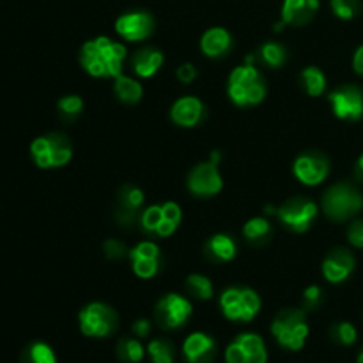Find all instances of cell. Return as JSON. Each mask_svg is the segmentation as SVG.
Returning <instances> with one entry per match:
<instances>
[{"instance_id": "f546056e", "label": "cell", "mask_w": 363, "mask_h": 363, "mask_svg": "<svg viewBox=\"0 0 363 363\" xmlns=\"http://www.w3.org/2000/svg\"><path fill=\"white\" fill-rule=\"evenodd\" d=\"M255 57H257L262 64L272 67V69H279V67H282L284 64H286L287 50L286 46L280 45V43L269 41V43H264V45L259 48L257 55Z\"/></svg>"}, {"instance_id": "30bf717a", "label": "cell", "mask_w": 363, "mask_h": 363, "mask_svg": "<svg viewBox=\"0 0 363 363\" xmlns=\"http://www.w3.org/2000/svg\"><path fill=\"white\" fill-rule=\"evenodd\" d=\"M218 162L220 152L215 151L208 162L199 163L190 170L186 179L190 194H194L195 197H213V195H218L222 191L223 181L220 176Z\"/></svg>"}, {"instance_id": "8992f818", "label": "cell", "mask_w": 363, "mask_h": 363, "mask_svg": "<svg viewBox=\"0 0 363 363\" xmlns=\"http://www.w3.org/2000/svg\"><path fill=\"white\" fill-rule=\"evenodd\" d=\"M78 326L85 337L91 339H106L119 328V315L110 305L94 301L85 305L78 314Z\"/></svg>"}, {"instance_id": "f35d334b", "label": "cell", "mask_w": 363, "mask_h": 363, "mask_svg": "<svg viewBox=\"0 0 363 363\" xmlns=\"http://www.w3.org/2000/svg\"><path fill=\"white\" fill-rule=\"evenodd\" d=\"M176 77L181 84H191V82L197 78V69H195L194 64H190V62L181 64L176 71Z\"/></svg>"}, {"instance_id": "603a6c76", "label": "cell", "mask_w": 363, "mask_h": 363, "mask_svg": "<svg viewBox=\"0 0 363 363\" xmlns=\"http://www.w3.org/2000/svg\"><path fill=\"white\" fill-rule=\"evenodd\" d=\"M163 62H165V57H163V53L158 48L145 46V48L138 50L135 53L133 59H131V67H133L137 77L151 78L158 73Z\"/></svg>"}, {"instance_id": "d590c367", "label": "cell", "mask_w": 363, "mask_h": 363, "mask_svg": "<svg viewBox=\"0 0 363 363\" xmlns=\"http://www.w3.org/2000/svg\"><path fill=\"white\" fill-rule=\"evenodd\" d=\"M323 291L319 286H308L303 291V307L305 311H318L323 303Z\"/></svg>"}, {"instance_id": "ab89813d", "label": "cell", "mask_w": 363, "mask_h": 363, "mask_svg": "<svg viewBox=\"0 0 363 363\" xmlns=\"http://www.w3.org/2000/svg\"><path fill=\"white\" fill-rule=\"evenodd\" d=\"M131 330H133V335L137 339H145L151 333V321L149 319H137L133 326H131Z\"/></svg>"}, {"instance_id": "44dd1931", "label": "cell", "mask_w": 363, "mask_h": 363, "mask_svg": "<svg viewBox=\"0 0 363 363\" xmlns=\"http://www.w3.org/2000/svg\"><path fill=\"white\" fill-rule=\"evenodd\" d=\"M319 0H284L282 21L293 27H303L318 14Z\"/></svg>"}, {"instance_id": "7c38bea8", "label": "cell", "mask_w": 363, "mask_h": 363, "mask_svg": "<svg viewBox=\"0 0 363 363\" xmlns=\"http://www.w3.org/2000/svg\"><path fill=\"white\" fill-rule=\"evenodd\" d=\"M225 363H268V350L257 333H240L225 350Z\"/></svg>"}, {"instance_id": "4fadbf2b", "label": "cell", "mask_w": 363, "mask_h": 363, "mask_svg": "<svg viewBox=\"0 0 363 363\" xmlns=\"http://www.w3.org/2000/svg\"><path fill=\"white\" fill-rule=\"evenodd\" d=\"M330 167V158L325 152L307 151L294 160L293 174L305 186H318L328 177Z\"/></svg>"}, {"instance_id": "60d3db41", "label": "cell", "mask_w": 363, "mask_h": 363, "mask_svg": "<svg viewBox=\"0 0 363 363\" xmlns=\"http://www.w3.org/2000/svg\"><path fill=\"white\" fill-rule=\"evenodd\" d=\"M353 69H354V73L360 74V77H363V45L358 46L357 52H354V55H353Z\"/></svg>"}, {"instance_id": "9a60e30c", "label": "cell", "mask_w": 363, "mask_h": 363, "mask_svg": "<svg viewBox=\"0 0 363 363\" xmlns=\"http://www.w3.org/2000/svg\"><path fill=\"white\" fill-rule=\"evenodd\" d=\"M142 206H144V191L133 184H124L117 195L116 220L124 229H131L137 222H140Z\"/></svg>"}, {"instance_id": "d6986e66", "label": "cell", "mask_w": 363, "mask_h": 363, "mask_svg": "<svg viewBox=\"0 0 363 363\" xmlns=\"http://www.w3.org/2000/svg\"><path fill=\"white\" fill-rule=\"evenodd\" d=\"M135 275L140 279H152L160 272V248L152 241H142L130 252Z\"/></svg>"}, {"instance_id": "1f68e13d", "label": "cell", "mask_w": 363, "mask_h": 363, "mask_svg": "<svg viewBox=\"0 0 363 363\" xmlns=\"http://www.w3.org/2000/svg\"><path fill=\"white\" fill-rule=\"evenodd\" d=\"M186 289L191 296H195L197 300H211L213 298V284L208 277L199 275V273H194L186 279Z\"/></svg>"}, {"instance_id": "484cf974", "label": "cell", "mask_w": 363, "mask_h": 363, "mask_svg": "<svg viewBox=\"0 0 363 363\" xmlns=\"http://www.w3.org/2000/svg\"><path fill=\"white\" fill-rule=\"evenodd\" d=\"M145 353L147 350L142 346L140 339L137 337H123L116 347V354L121 363H140L144 360Z\"/></svg>"}, {"instance_id": "7402d4cb", "label": "cell", "mask_w": 363, "mask_h": 363, "mask_svg": "<svg viewBox=\"0 0 363 363\" xmlns=\"http://www.w3.org/2000/svg\"><path fill=\"white\" fill-rule=\"evenodd\" d=\"M230 48H233V35L222 27L209 28L201 39L202 53L206 57H211V59H220V57L227 55Z\"/></svg>"}, {"instance_id": "83f0119b", "label": "cell", "mask_w": 363, "mask_h": 363, "mask_svg": "<svg viewBox=\"0 0 363 363\" xmlns=\"http://www.w3.org/2000/svg\"><path fill=\"white\" fill-rule=\"evenodd\" d=\"M300 84L308 96H312V98H319L326 89V77L319 67L308 66L301 71Z\"/></svg>"}, {"instance_id": "5b68a950", "label": "cell", "mask_w": 363, "mask_h": 363, "mask_svg": "<svg viewBox=\"0 0 363 363\" xmlns=\"http://www.w3.org/2000/svg\"><path fill=\"white\" fill-rule=\"evenodd\" d=\"M30 156L39 169H60L73 158V145L66 135L53 131L32 140Z\"/></svg>"}, {"instance_id": "d6a6232c", "label": "cell", "mask_w": 363, "mask_h": 363, "mask_svg": "<svg viewBox=\"0 0 363 363\" xmlns=\"http://www.w3.org/2000/svg\"><path fill=\"white\" fill-rule=\"evenodd\" d=\"M330 337H332L333 342L339 344V346L350 347L357 342L358 332L357 328H354V325H351V323L347 321H340L335 323V325L330 328Z\"/></svg>"}, {"instance_id": "74e56055", "label": "cell", "mask_w": 363, "mask_h": 363, "mask_svg": "<svg viewBox=\"0 0 363 363\" xmlns=\"http://www.w3.org/2000/svg\"><path fill=\"white\" fill-rule=\"evenodd\" d=\"M103 252H105L106 259H112V261H117V259H123L124 255H126V247H124V243H121V241L117 240H108L105 243V247H103Z\"/></svg>"}, {"instance_id": "ac0fdd59", "label": "cell", "mask_w": 363, "mask_h": 363, "mask_svg": "<svg viewBox=\"0 0 363 363\" xmlns=\"http://www.w3.org/2000/svg\"><path fill=\"white\" fill-rule=\"evenodd\" d=\"M218 354V344L211 335L195 332L183 342V357L186 363H213Z\"/></svg>"}, {"instance_id": "e575fe53", "label": "cell", "mask_w": 363, "mask_h": 363, "mask_svg": "<svg viewBox=\"0 0 363 363\" xmlns=\"http://www.w3.org/2000/svg\"><path fill=\"white\" fill-rule=\"evenodd\" d=\"M332 6L333 14L340 20H353L358 14L362 13V2L360 0H332L330 2Z\"/></svg>"}, {"instance_id": "f1b7e54d", "label": "cell", "mask_w": 363, "mask_h": 363, "mask_svg": "<svg viewBox=\"0 0 363 363\" xmlns=\"http://www.w3.org/2000/svg\"><path fill=\"white\" fill-rule=\"evenodd\" d=\"M20 363H59L57 354L46 342H30L21 351Z\"/></svg>"}, {"instance_id": "d4e9b609", "label": "cell", "mask_w": 363, "mask_h": 363, "mask_svg": "<svg viewBox=\"0 0 363 363\" xmlns=\"http://www.w3.org/2000/svg\"><path fill=\"white\" fill-rule=\"evenodd\" d=\"M113 80H116L113 82V92L119 98V101L126 103V105H135V103L140 101L142 96H144V89H142L140 82L126 77V74H119Z\"/></svg>"}, {"instance_id": "3957f363", "label": "cell", "mask_w": 363, "mask_h": 363, "mask_svg": "<svg viewBox=\"0 0 363 363\" xmlns=\"http://www.w3.org/2000/svg\"><path fill=\"white\" fill-rule=\"evenodd\" d=\"M227 94L238 106L259 105L266 96V84L254 64L234 67L227 84Z\"/></svg>"}, {"instance_id": "5bb4252c", "label": "cell", "mask_w": 363, "mask_h": 363, "mask_svg": "<svg viewBox=\"0 0 363 363\" xmlns=\"http://www.w3.org/2000/svg\"><path fill=\"white\" fill-rule=\"evenodd\" d=\"M335 117L342 121L363 119V89L358 85H342L330 94Z\"/></svg>"}, {"instance_id": "b9f144b4", "label": "cell", "mask_w": 363, "mask_h": 363, "mask_svg": "<svg viewBox=\"0 0 363 363\" xmlns=\"http://www.w3.org/2000/svg\"><path fill=\"white\" fill-rule=\"evenodd\" d=\"M353 176H354V179L358 181V183L363 184V155L357 160V163H354Z\"/></svg>"}, {"instance_id": "277c9868", "label": "cell", "mask_w": 363, "mask_h": 363, "mask_svg": "<svg viewBox=\"0 0 363 363\" xmlns=\"http://www.w3.org/2000/svg\"><path fill=\"white\" fill-rule=\"evenodd\" d=\"M311 328L305 308H284L272 323V335L277 344L287 351L303 350Z\"/></svg>"}, {"instance_id": "52a82bcc", "label": "cell", "mask_w": 363, "mask_h": 363, "mask_svg": "<svg viewBox=\"0 0 363 363\" xmlns=\"http://www.w3.org/2000/svg\"><path fill=\"white\" fill-rule=\"evenodd\" d=\"M220 308L229 321L250 323L261 312V298L248 287H229L220 296Z\"/></svg>"}, {"instance_id": "ba28073f", "label": "cell", "mask_w": 363, "mask_h": 363, "mask_svg": "<svg viewBox=\"0 0 363 363\" xmlns=\"http://www.w3.org/2000/svg\"><path fill=\"white\" fill-rule=\"evenodd\" d=\"M318 211L319 209L315 202H312L307 197H301V195L287 199L279 208H272V206L266 208V213L275 215L282 222V225L293 233H305V230L311 229L315 216H318Z\"/></svg>"}, {"instance_id": "9c48e42d", "label": "cell", "mask_w": 363, "mask_h": 363, "mask_svg": "<svg viewBox=\"0 0 363 363\" xmlns=\"http://www.w3.org/2000/svg\"><path fill=\"white\" fill-rule=\"evenodd\" d=\"M183 213L177 202H165L160 206H149L140 215V227L144 233L169 238L179 227Z\"/></svg>"}, {"instance_id": "e0dca14e", "label": "cell", "mask_w": 363, "mask_h": 363, "mask_svg": "<svg viewBox=\"0 0 363 363\" xmlns=\"http://www.w3.org/2000/svg\"><path fill=\"white\" fill-rule=\"evenodd\" d=\"M357 259L353 252L344 247L333 248L323 261V275L330 284H342L353 275Z\"/></svg>"}, {"instance_id": "cb8c5ba5", "label": "cell", "mask_w": 363, "mask_h": 363, "mask_svg": "<svg viewBox=\"0 0 363 363\" xmlns=\"http://www.w3.org/2000/svg\"><path fill=\"white\" fill-rule=\"evenodd\" d=\"M206 255L213 261L229 262L236 257V243L227 234H215L206 243Z\"/></svg>"}, {"instance_id": "8fae6325", "label": "cell", "mask_w": 363, "mask_h": 363, "mask_svg": "<svg viewBox=\"0 0 363 363\" xmlns=\"http://www.w3.org/2000/svg\"><path fill=\"white\" fill-rule=\"evenodd\" d=\"M194 307L184 296L169 293L160 298L155 307V321L163 330H179L190 319Z\"/></svg>"}, {"instance_id": "2e32d148", "label": "cell", "mask_w": 363, "mask_h": 363, "mask_svg": "<svg viewBox=\"0 0 363 363\" xmlns=\"http://www.w3.org/2000/svg\"><path fill=\"white\" fill-rule=\"evenodd\" d=\"M155 18L147 11H131L117 18L116 32L130 43H138L147 39L155 32Z\"/></svg>"}, {"instance_id": "4dcf8cb0", "label": "cell", "mask_w": 363, "mask_h": 363, "mask_svg": "<svg viewBox=\"0 0 363 363\" xmlns=\"http://www.w3.org/2000/svg\"><path fill=\"white\" fill-rule=\"evenodd\" d=\"M147 354L151 363H174L176 347L169 339H155L147 344Z\"/></svg>"}, {"instance_id": "8d00e7d4", "label": "cell", "mask_w": 363, "mask_h": 363, "mask_svg": "<svg viewBox=\"0 0 363 363\" xmlns=\"http://www.w3.org/2000/svg\"><path fill=\"white\" fill-rule=\"evenodd\" d=\"M347 241L354 248H363V220H353L347 227Z\"/></svg>"}, {"instance_id": "7bdbcfd3", "label": "cell", "mask_w": 363, "mask_h": 363, "mask_svg": "<svg viewBox=\"0 0 363 363\" xmlns=\"http://www.w3.org/2000/svg\"><path fill=\"white\" fill-rule=\"evenodd\" d=\"M357 363H363V347L360 350V353H358V357H357Z\"/></svg>"}, {"instance_id": "6da1fadb", "label": "cell", "mask_w": 363, "mask_h": 363, "mask_svg": "<svg viewBox=\"0 0 363 363\" xmlns=\"http://www.w3.org/2000/svg\"><path fill=\"white\" fill-rule=\"evenodd\" d=\"M126 46L99 35L85 43L80 50V64L91 77L116 78L123 74Z\"/></svg>"}, {"instance_id": "4316f807", "label": "cell", "mask_w": 363, "mask_h": 363, "mask_svg": "<svg viewBox=\"0 0 363 363\" xmlns=\"http://www.w3.org/2000/svg\"><path fill=\"white\" fill-rule=\"evenodd\" d=\"M243 236L252 245H264L272 238V223L264 216L250 218L243 227Z\"/></svg>"}, {"instance_id": "7a4b0ae2", "label": "cell", "mask_w": 363, "mask_h": 363, "mask_svg": "<svg viewBox=\"0 0 363 363\" xmlns=\"http://www.w3.org/2000/svg\"><path fill=\"white\" fill-rule=\"evenodd\" d=\"M321 206L325 215L332 222H347L363 209V194L357 184L340 181L325 191Z\"/></svg>"}, {"instance_id": "836d02e7", "label": "cell", "mask_w": 363, "mask_h": 363, "mask_svg": "<svg viewBox=\"0 0 363 363\" xmlns=\"http://www.w3.org/2000/svg\"><path fill=\"white\" fill-rule=\"evenodd\" d=\"M82 110H84V99L77 94L64 96V98H60L57 101V112H59V116L64 121L77 119L82 113Z\"/></svg>"}, {"instance_id": "ffe728a7", "label": "cell", "mask_w": 363, "mask_h": 363, "mask_svg": "<svg viewBox=\"0 0 363 363\" xmlns=\"http://www.w3.org/2000/svg\"><path fill=\"white\" fill-rule=\"evenodd\" d=\"M204 117V103L195 96L179 98L170 108V119L181 128H194Z\"/></svg>"}]
</instances>
